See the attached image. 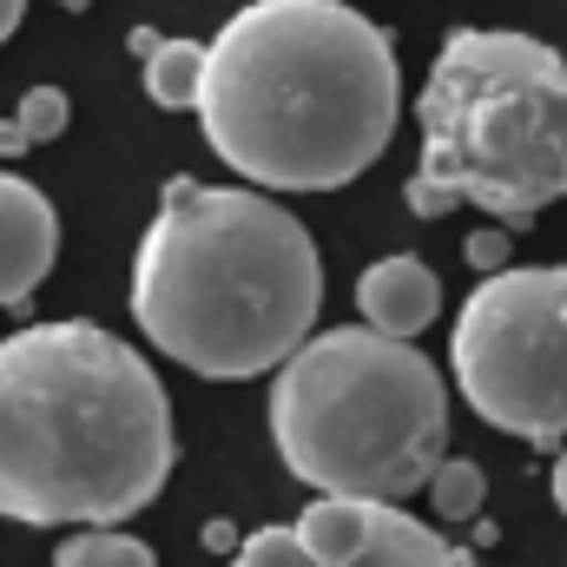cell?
<instances>
[{"mask_svg": "<svg viewBox=\"0 0 567 567\" xmlns=\"http://www.w3.org/2000/svg\"><path fill=\"white\" fill-rule=\"evenodd\" d=\"M357 310H363L370 330L410 343V337H423L429 323H435V310H442V284H435V271H429L423 258L396 251V258H377V265L357 278Z\"/></svg>", "mask_w": 567, "mask_h": 567, "instance_id": "8", "label": "cell"}, {"mask_svg": "<svg viewBox=\"0 0 567 567\" xmlns=\"http://www.w3.org/2000/svg\"><path fill=\"white\" fill-rule=\"evenodd\" d=\"M27 20V0H0V47L13 40V27Z\"/></svg>", "mask_w": 567, "mask_h": 567, "instance_id": "18", "label": "cell"}, {"mask_svg": "<svg viewBox=\"0 0 567 567\" xmlns=\"http://www.w3.org/2000/svg\"><path fill=\"white\" fill-rule=\"evenodd\" d=\"M238 567H317V561H310V548L297 542V528H258V535H245Z\"/></svg>", "mask_w": 567, "mask_h": 567, "instance_id": "15", "label": "cell"}, {"mask_svg": "<svg viewBox=\"0 0 567 567\" xmlns=\"http://www.w3.org/2000/svg\"><path fill=\"white\" fill-rule=\"evenodd\" d=\"M449 370L488 429L567 449V265H508L475 284L455 310Z\"/></svg>", "mask_w": 567, "mask_h": 567, "instance_id": "6", "label": "cell"}, {"mask_svg": "<svg viewBox=\"0 0 567 567\" xmlns=\"http://www.w3.org/2000/svg\"><path fill=\"white\" fill-rule=\"evenodd\" d=\"M60 258V212L47 192L0 165V310L27 303Z\"/></svg>", "mask_w": 567, "mask_h": 567, "instance_id": "7", "label": "cell"}, {"mask_svg": "<svg viewBox=\"0 0 567 567\" xmlns=\"http://www.w3.org/2000/svg\"><path fill=\"white\" fill-rule=\"evenodd\" d=\"M231 567H238V561H231Z\"/></svg>", "mask_w": 567, "mask_h": 567, "instance_id": "21", "label": "cell"}, {"mask_svg": "<svg viewBox=\"0 0 567 567\" xmlns=\"http://www.w3.org/2000/svg\"><path fill=\"white\" fill-rule=\"evenodd\" d=\"M27 152V133H20V120H0V158H20Z\"/></svg>", "mask_w": 567, "mask_h": 567, "instance_id": "17", "label": "cell"}, {"mask_svg": "<svg viewBox=\"0 0 567 567\" xmlns=\"http://www.w3.org/2000/svg\"><path fill=\"white\" fill-rule=\"evenodd\" d=\"M508 238L515 231H468V245H462V258L475 265V278H495V271H508Z\"/></svg>", "mask_w": 567, "mask_h": 567, "instance_id": "16", "label": "cell"}, {"mask_svg": "<svg viewBox=\"0 0 567 567\" xmlns=\"http://www.w3.org/2000/svg\"><path fill=\"white\" fill-rule=\"evenodd\" d=\"M555 508L567 515V449L555 455Z\"/></svg>", "mask_w": 567, "mask_h": 567, "instance_id": "19", "label": "cell"}, {"mask_svg": "<svg viewBox=\"0 0 567 567\" xmlns=\"http://www.w3.org/2000/svg\"><path fill=\"white\" fill-rule=\"evenodd\" d=\"M178 462L158 370L93 317L0 337V515L20 528H120Z\"/></svg>", "mask_w": 567, "mask_h": 567, "instance_id": "2", "label": "cell"}, {"mask_svg": "<svg viewBox=\"0 0 567 567\" xmlns=\"http://www.w3.org/2000/svg\"><path fill=\"white\" fill-rule=\"evenodd\" d=\"M53 567H152V548L126 528H73L53 548Z\"/></svg>", "mask_w": 567, "mask_h": 567, "instance_id": "12", "label": "cell"}, {"mask_svg": "<svg viewBox=\"0 0 567 567\" xmlns=\"http://www.w3.org/2000/svg\"><path fill=\"white\" fill-rule=\"evenodd\" d=\"M482 495H488V488H482V468L462 462V455H449V462L435 468V482H429V502H435L442 522H475Z\"/></svg>", "mask_w": 567, "mask_h": 567, "instance_id": "13", "label": "cell"}, {"mask_svg": "<svg viewBox=\"0 0 567 567\" xmlns=\"http://www.w3.org/2000/svg\"><path fill=\"white\" fill-rule=\"evenodd\" d=\"M323 265L278 198L165 178L133 258V323L192 377L245 383L317 337Z\"/></svg>", "mask_w": 567, "mask_h": 567, "instance_id": "3", "label": "cell"}, {"mask_svg": "<svg viewBox=\"0 0 567 567\" xmlns=\"http://www.w3.org/2000/svg\"><path fill=\"white\" fill-rule=\"evenodd\" d=\"M423 178L455 212L475 205L502 231H528L567 198V60L508 27H455L416 93Z\"/></svg>", "mask_w": 567, "mask_h": 567, "instance_id": "5", "label": "cell"}, {"mask_svg": "<svg viewBox=\"0 0 567 567\" xmlns=\"http://www.w3.org/2000/svg\"><path fill=\"white\" fill-rule=\"evenodd\" d=\"M53 7H66V13H80V7H93V0H53Z\"/></svg>", "mask_w": 567, "mask_h": 567, "instance_id": "20", "label": "cell"}, {"mask_svg": "<svg viewBox=\"0 0 567 567\" xmlns=\"http://www.w3.org/2000/svg\"><path fill=\"white\" fill-rule=\"evenodd\" d=\"M350 567H468V555H455V548H449L429 522H416L410 508H390V502H383L370 548Z\"/></svg>", "mask_w": 567, "mask_h": 567, "instance_id": "10", "label": "cell"}, {"mask_svg": "<svg viewBox=\"0 0 567 567\" xmlns=\"http://www.w3.org/2000/svg\"><path fill=\"white\" fill-rule=\"evenodd\" d=\"M205 66H212V47H198V40H158V53L145 60V93H152V106H165V113H198V100H205Z\"/></svg>", "mask_w": 567, "mask_h": 567, "instance_id": "11", "label": "cell"}, {"mask_svg": "<svg viewBox=\"0 0 567 567\" xmlns=\"http://www.w3.org/2000/svg\"><path fill=\"white\" fill-rule=\"evenodd\" d=\"M13 120H20L27 145H47V140H60V133H66V120H73V113H66V93H60V86H27Z\"/></svg>", "mask_w": 567, "mask_h": 567, "instance_id": "14", "label": "cell"}, {"mask_svg": "<svg viewBox=\"0 0 567 567\" xmlns=\"http://www.w3.org/2000/svg\"><path fill=\"white\" fill-rule=\"evenodd\" d=\"M377 515H383V502H357V495H317L290 528H297V542L310 548V561L317 567H350L363 548H370V535H377Z\"/></svg>", "mask_w": 567, "mask_h": 567, "instance_id": "9", "label": "cell"}, {"mask_svg": "<svg viewBox=\"0 0 567 567\" xmlns=\"http://www.w3.org/2000/svg\"><path fill=\"white\" fill-rule=\"evenodd\" d=\"M271 442L303 488L403 508L449 462L442 370L416 343L370 323H337L278 370Z\"/></svg>", "mask_w": 567, "mask_h": 567, "instance_id": "4", "label": "cell"}, {"mask_svg": "<svg viewBox=\"0 0 567 567\" xmlns=\"http://www.w3.org/2000/svg\"><path fill=\"white\" fill-rule=\"evenodd\" d=\"M198 126L258 192H337L396 133V40L343 0H251L212 40Z\"/></svg>", "mask_w": 567, "mask_h": 567, "instance_id": "1", "label": "cell"}]
</instances>
